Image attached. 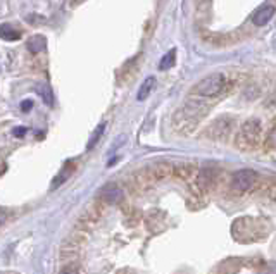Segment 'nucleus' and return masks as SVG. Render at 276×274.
Wrapping results in <instances>:
<instances>
[{"label":"nucleus","instance_id":"1","mask_svg":"<svg viewBox=\"0 0 276 274\" xmlns=\"http://www.w3.org/2000/svg\"><path fill=\"white\" fill-rule=\"evenodd\" d=\"M209 111L207 103L201 100H188L182 109L174 112L173 116V124L182 131L192 130V128L201 121L202 116H206Z\"/></svg>","mask_w":276,"mask_h":274},{"label":"nucleus","instance_id":"2","mask_svg":"<svg viewBox=\"0 0 276 274\" xmlns=\"http://www.w3.org/2000/svg\"><path fill=\"white\" fill-rule=\"evenodd\" d=\"M226 83L228 78L226 74L223 73H212L209 76L202 78L195 87L192 88V92L199 97H206V98H212V97H220L223 92L226 90Z\"/></svg>","mask_w":276,"mask_h":274},{"label":"nucleus","instance_id":"3","mask_svg":"<svg viewBox=\"0 0 276 274\" xmlns=\"http://www.w3.org/2000/svg\"><path fill=\"white\" fill-rule=\"evenodd\" d=\"M263 138V126L259 119H247L242 122L239 136H236V145L240 149H255Z\"/></svg>","mask_w":276,"mask_h":274},{"label":"nucleus","instance_id":"4","mask_svg":"<svg viewBox=\"0 0 276 274\" xmlns=\"http://www.w3.org/2000/svg\"><path fill=\"white\" fill-rule=\"evenodd\" d=\"M258 181V173L252 169H240L231 176V190L236 193H245L254 188Z\"/></svg>","mask_w":276,"mask_h":274},{"label":"nucleus","instance_id":"5","mask_svg":"<svg viewBox=\"0 0 276 274\" xmlns=\"http://www.w3.org/2000/svg\"><path fill=\"white\" fill-rule=\"evenodd\" d=\"M233 126H235V122H233V119H230V117H218L211 124V128L207 130V133L209 136H212V138L221 140V138H226V136L231 133Z\"/></svg>","mask_w":276,"mask_h":274},{"label":"nucleus","instance_id":"6","mask_svg":"<svg viewBox=\"0 0 276 274\" xmlns=\"http://www.w3.org/2000/svg\"><path fill=\"white\" fill-rule=\"evenodd\" d=\"M218 179V169L214 167H201L197 173V178H195V183H197V188L201 192H207L214 186Z\"/></svg>","mask_w":276,"mask_h":274},{"label":"nucleus","instance_id":"7","mask_svg":"<svg viewBox=\"0 0 276 274\" xmlns=\"http://www.w3.org/2000/svg\"><path fill=\"white\" fill-rule=\"evenodd\" d=\"M199 169L193 162H176L173 164V176L183 181H190V179L197 178Z\"/></svg>","mask_w":276,"mask_h":274},{"label":"nucleus","instance_id":"8","mask_svg":"<svg viewBox=\"0 0 276 274\" xmlns=\"http://www.w3.org/2000/svg\"><path fill=\"white\" fill-rule=\"evenodd\" d=\"M274 12H276L274 6H271V4H263V6L254 12V16H252V23H254L255 26H264L266 23H269L273 19Z\"/></svg>","mask_w":276,"mask_h":274},{"label":"nucleus","instance_id":"9","mask_svg":"<svg viewBox=\"0 0 276 274\" xmlns=\"http://www.w3.org/2000/svg\"><path fill=\"white\" fill-rule=\"evenodd\" d=\"M149 169H150V173H152V178H154L155 181H159V179H164V178H168V176H173V164L166 162V160H161V162L152 164Z\"/></svg>","mask_w":276,"mask_h":274},{"label":"nucleus","instance_id":"10","mask_svg":"<svg viewBox=\"0 0 276 274\" xmlns=\"http://www.w3.org/2000/svg\"><path fill=\"white\" fill-rule=\"evenodd\" d=\"M101 198L104 202H107V204H120L123 200V190L116 185H107L102 188Z\"/></svg>","mask_w":276,"mask_h":274},{"label":"nucleus","instance_id":"11","mask_svg":"<svg viewBox=\"0 0 276 274\" xmlns=\"http://www.w3.org/2000/svg\"><path fill=\"white\" fill-rule=\"evenodd\" d=\"M0 38L6 41H17L21 40V31L14 30V26H11L9 23H4V25H0Z\"/></svg>","mask_w":276,"mask_h":274},{"label":"nucleus","instance_id":"12","mask_svg":"<svg viewBox=\"0 0 276 274\" xmlns=\"http://www.w3.org/2000/svg\"><path fill=\"white\" fill-rule=\"evenodd\" d=\"M28 50L36 54V52H44L47 49V38L44 35H33L30 40H28Z\"/></svg>","mask_w":276,"mask_h":274},{"label":"nucleus","instance_id":"13","mask_svg":"<svg viewBox=\"0 0 276 274\" xmlns=\"http://www.w3.org/2000/svg\"><path fill=\"white\" fill-rule=\"evenodd\" d=\"M154 87H155V78L154 76H147L144 81H142L140 90H138V95H136L138 100H145V98L152 93Z\"/></svg>","mask_w":276,"mask_h":274},{"label":"nucleus","instance_id":"14","mask_svg":"<svg viewBox=\"0 0 276 274\" xmlns=\"http://www.w3.org/2000/svg\"><path fill=\"white\" fill-rule=\"evenodd\" d=\"M38 95L42 97V100H44L47 106L52 107L54 106V92H52V88L49 87V85H38Z\"/></svg>","mask_w":276,"mask_h":274},{"label":"nucleus","instance_id":"15","mask_svg":"<svg viewBox=\"0 0 276 274\" xmlns=\"http://www.w3.org/2000/svg\"><path fill=\"white\" fill-rule=\"evenodd\" d=\"M71 171H73V164L68 162V164H66V166L63 167V171L59 173V176H57V178L54 179V181H52V190H54V188H57V186H61V185H63V183L66 181V179L69 178Z\"/></svg>","mask_w":276,"mask_h":274},{"label":"nucleus","instance_id":"16","mask_svg":"<svg viewBox=\"0 0 276 274\" xmlns=\"http://www.w3.org/2000/svg\"><path fill=\"white\" fill-rule=\"evenodd\" d=\"M104 131H106V122H101L97 128H95V131H93V135H92V138L88 140V145H87V150H92L95 145L98 143V140L102 138V135H104Z\"/></svg>","mask_w":276,"mask_h":274},{"label":"nucleus","instance_id":"17","mask_svg":"<svg viewBox=\"0 0 276 274\" xmlns=\"http://www.w3.org/2000/svg\"><path fill=\"white\" fill-rule=\"evenodd\" d=\"M174 62H176V52H174V50H169L168 54H166L164 57L161 59V62H159V69H161V71H166V69L173 68Z\"/></svg>","mask_w":276,"mask_h":274},{"label":"nucleus","instance_id":"18","mask_svg":"<svg viewBox=\"0 0 276 274\" xmlns=\"http://www.w3.org/2000/svg\"><path fill=\"white\" fill-rule=\"evenodd\" d=\"M28 133V128L26 126H16V128H12V135L16 136V138H23Z\"/></svg>","mask_w":276,"mask_h":274},{"label":"nucleus","instance_id":"19","mask_svg":"<svg viewBox=\"0 0 276 274\" xmlns=\"http://www.w3.org/2000/svg\"><path fill=\"white\" fill-rule=\"evenodd\" d=\"M19 109H21V112H30L33 109V100H23Z\"/></svg>","mask_w":276,"mask_h":274},{"label":"nucleus","instance_id":"20","mask_svg":"<svg viewBox=\"0 0 276 274\" xmlns=\"http://www.w3.org/2000/svg\"><path fill=\"white\" fill-rule=\"evenodd\" d=\"M61 274H78V269L73 267V266H69V267H66L61 271Z\"/></svg>","mask_w":276,"mask_h":274},{"label":"nucleus","instance_id":"21","mask_svg":"<svg viewBox=\"0 0 276 274\" xmlns=\"http://www.w3.org/2000/svg\"><path fill=\"white\" fill-rule=\"evenodd\" d=\"M4 221H6V216H4V214H2V212H0V224H2V223H4Z\"/></svg>","mask_w":276,"mask_h":274}]
</instances>
